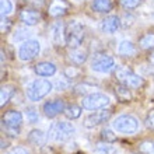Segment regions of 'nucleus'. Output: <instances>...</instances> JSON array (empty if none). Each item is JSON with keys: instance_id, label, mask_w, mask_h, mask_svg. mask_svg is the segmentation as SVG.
Wrapping results in <instances>:
<instances>
[{"instance_id": "obj_8", "label": "nucleus", "mask_w": 154, "mask_h": 154, "mask_svg": "<svg viewBox=\"0 0 154 154\" xmlns=\"http://www.w3.org/2000/svg\"><path fill=\"white\" fill-rule=\"evenodd\" d=\"M91 69L98 73H109L111 70L115 69V60L114 57L105 53H97L93 57L91 62Z\"/></svg>"}, {"instance_id": "obj_3", "label": "nucleus", "mask_w": 154, "mask_h": 154, "mask_svg": "<svg viewBox=\"0 0 154 154\" xmlns=\"http://www.w3.org/2000/svg\"><path fill=\"white\" fill-rule=\"evenodd\" d=\"M84 39V27L81 23L72 20L66 25V44L70 49H76L81 46Z\"/></svg>"}, {"instance_id": "obj_6", "label": "nucleus", "mask_w": 154, "mask_h": 154, "mask_svg": "<svg viewBox=\"0 0 154 154\" xmlns=\"http://www.w3.org/2000/svg\"><path fill=\"white\" fill-rule=\"evenodd\" d=\"M108 105H109V98H108V95H105V94H102V93L88 94L81 101V106L87 111L104 109Z\"/></svg>"}, {"instance_id": "obj_15", "label": "nucleus", "mask_w": 154, "mask_h": 154, "mask_svg": "<svg viewBox=\"0 0 154 154\" xmlns=\"http://www.w3.org/2000/svg\"><path fill=\"white\" fill-rule=\"evenodd\" d=\"M121 27V18L118 16H108L101 21V28L102 32L105 34H115Z\"/></svg>"}, {"instance_id": "obj_31", "label": "nucleus", "mask_w": 154, "mask_h": 154, "mask_svg": "<svg viewBox=\"0 0 154 154\" xmlns=\"http://www.w3.org/2000/svg\"><path fill=\"white\" fill-rule=\"evenodd\" d=\"M101 139H102V142L114 143L115 140H116V134H115L111 129H104L101 132Z\"/></svg>"}, {"instance_id": "obj_22", "label": "nucleus", "mask_w": 154, "mask_h": 154, "mask_svg": "<svg viewBox=\"0 0 154 154\" xmlns=\"http://www.w3.org/2000/svg\"><path fill=\"white\" fill-rule=\"evenodd\" d=\"M139 46L144 51L154 49V32H147L139 39Z\"/></svg>"}, {"instance_id": "obj_14", "label": "nucleus", "mask_w": 154, "mask_h": 154, "mask_svg": "<svg viewBox=\"0 0 154 154\" xmlns=\"http://www.w3.org/2000/svg\"><path fill=\"white\" fill-rule=\"evenodd\" d=\"M2 122L6 128H20L24 122V116L20 111L10 109L7 112H4V115L2 116Z\"/></svg>"}, {"instance_id": "obj_30", "label": "nucleus", "mask_w": 154, "mask_h": 154, "mask_svg": "<svg viewBox=\"0 0 154 154\" xmlns=\"http://www.w3.org/2000/svg\"><path fill=\"white\" fill-rule=\"evenodd\" d=\"M81 74V70L77 67V66H69V67H66L65 69V77H67V79H76V77H79Z\"/></svg>"}, {"instance_id": "obj_20", "label": "nucleus", "mask_w": 154, "mask_h": 154, "mask_svg": "<svg viewBox=\"0 0 154 154\" xmlns=\"http://www.w3.org/2000/svg\"><path fill=\"white\" fill-rule=\"evenodd\" d=\"M115 94H116L118 100L121 102H129L132 101V93H130L129 87H126L123 84H119L115 85Z\"/></svg>"}, {"instance_id": "obj_17", "label": "nucleus", "mask_w": 154, "mask_h": 154, "mask_svg": "<svg viewBox=\"0 0 154 154\" xmlns=\"http://www.w3.org/2000/svg\"><path fill=\"white\" fill-rule=\"evenodd\" d=\"M91 8L95 13H109L114 10V0H93Z\"/></svg>"}, {"instance_id": "obj_18", "label": "nucleus", "mask_w": 154, "mask_h": 154, "mask_svg": "<svg viewBox=\"0 0 154 154\" xmlns=\"http://www.w3.org/2000/svg\"><path fill=\"white\" fill-rule=\"evenodd\" d=\"M87 57H88V53H87L85 49L81 48V46L80 48H76V49H72L69 53V59L72 60V63H74V65H77V66L83 65V63L87 60Z\"/></svg>"}, {"instance_id": "obj_34", "label": "nucleus", "mask_w": 154, "mask_h": 154, "mask_svg": "<svg viewBox=\"0 0 154 154\" xmlns=\"http://www.w3.org/2000/svg\"><path fill=\"white\" fill-rule=\"evenodd\" d=\"M25 4H27V6H29L31 8L41 10V8L45 6V0H25Z\"/></svg>"}, {"instance_id": "obj_38", "label": "nucleus", "mask_w": 154, "mask_h": 154, "mask_svg": "<svg viewBox=\"0 0 154 154\" xmlns=\"http://www.w3.org/2000/svg\"><path fill=\"white\" fill-rule=\"evenodd\" d=\"M8 154H29V151L27 150V149H24V147H16V149H13Z\"/></svg>"}, {"instance_id": "obj_7", "label": "nucleus", "mask_w": 154, "mask_h": 154, "mask_svg": "<svg viewBox=\"0 0 154 154\" xmlns=\"http://www.w3.org/2000/svg\"><path fill=\"white\" fill-rule=\"evenodd\" d=\"M41 52V44L37 39H28L23 42L18 48V57L23 62H29L35 59Z\"/></svg>"}, {"instance_id": "obj_1", "label": "nucleus", "mask_w": 154, "mask_h": 154, "mask_svg": "<svg viewBox=\"0 0 154 154\" xmlns=\"http://www.w3.org/2000/svg\"><path fill=\"white\" fill-rule=\"evenodd\" d=\"M115 77L121 84L129 87V88H140L144 84L143 77H140L139 74H136L133 70L128 67V66H121L118 67L115 72Z\"/></svg>"}, {"instance_id": "obj_32", "label": "nucleus", "mask_w": 154, "mask_h": 154, "mask_svg": "<svg viewBox=\"0 0 154 154\" xmlns=\"http://www.w3.org/2000/svg\"><path fill=\"white\" fill-rule=\"evenodd\" d=\"M139 151L143 154H153L154 153V142H143L139 146Z\"/></svg>"}, {"instance_id": "obj_27", "label": "nucleus", "mask_w": 154, "mask_h": 154, "mask_svg": "<svg viewBox=\"0 0 154 154\" xmlns=\"http://www.w3.org/2000/svg\"><path fill=\"white\" fill-rule=\"evenodd\" d=\"M142 3H143V0H119V4H121L123 8H126V10L137 8Z\"/></svg>"}, {"instance_id": "obj_2", "label": "nucleus", "mask_w": 154, "mask_h": 154, "mask_svg": "<svg viewBox=\"0 0 154 154\" xmlns=\"http://www.w3.org/2000/svg\"><path fill=\"white\" fill-rule=\"evenodd\" d=\"M112 129L122 134H134L139 129V121L137 118H134L133 115L129 114L119 115L112 122Z\"/></svg>"}, {"instance_id": "obj_25", "label": "nucleus", "mask_w": 154, "mask_h": 154, "mask_svg": "<svg viewBox=\"0 0 154 154\" xmlns=\"http://www.w3.org/2000/svg\"><path fill=\"white\" fill-rule=\"evenodd\" d=\"M29 35H31V32L28 29L24 27H20V28H16V31L13 34V39L16 42H25V41H28Z\"/></svg>"}, {"instance_id": "obj_16", "label": "nucleus", "mask_w": 154, "mask_h": 154, "mask_svg": "<svg viewBox=\"0 0 154 154\" xmlns=\"http://www.w3.org/2000/svg\"><path fill=\"white\" fill-rule=\"evenodd\" d=\"M34 70L35 73L41 77H49V76H53L56 73V66L51 63V62H39L37 65L34 66Z\"/></svg>"}, {"instance_id": "obj_24", "label": "nucleus", "mask_w": 154, "mask_h": 154, "mask_svg": "<svg viewBox=\"0 0 154 154\" xmlns=\"http://www.w3.org/2000/svg\"><path fill=\"white\" fill-rule=\"evenodd\" d=\"M65 116L67 118V119H77V118L81 115V106L76 105V104H72V105H67L65 108Z\"/></svg>"}, {"instance_id": "obj_11", "label": "nucleus", "mask_w": 154, "mask_h": 154, "mask_svg": "<svg viewBox=\"0 0 154 154\" xmlns=\"http://www.w3.org/2000/svg\"><path fill=\"white\" fill-rule=\"evenodd\" d=\"M51 38L56 46H65L66 44V25L62 21H55L51 25Z\"/></svg>"}, {"instance_id": "obj_36", "label": "nucleus", "mask_w": 154, "mask_h": 154, "mask_svg": "<svg viewBox=\"0 0 154 154\" xmlns=\"http://www.w3.org/2000/svg\"><path fill=\"white\" fill-rule=\"evenodd\" d=\"M55 87H56V90H66L69 88V79L66 77V79H60V80H56V83H55Z\"/></svg>"}, {"instance_id": "obj_21", "label": "nucleus", "mask_w": 154, "mask_h": 154, "mask_svg": "<svg viewBox=\"0 0 154 154\" xmlns=\"http://www.w3.org/2000/svg\"><path fill=\"white\" fill-rule=\"evenodd\" d=\"M45 140H46L45 133L42 132V130H39V129L31 130L29 134H28V142L32 143V144H35V146H41V144H44Z\"/></svg>"}, {"instance_id": "obj_10", "label": "nucleus", "mask_w": 154, "mask_h": 154, "mask_svg": "<svg viewBox=\"0 0 154 154\" xmlns=\"http://www.w3.org/2000/svg\"><path fill=\"white\" fill-rule=\"evenodd\" d=\"M112 115V109H108V108H104V109H98L97 112L88 115V116L84 119V126L85 128H95V126L101 125L104 122H106Z\"/></svg>"}, {"instance_id": "obj_19", "label": "nucleus", "mask_w": 154, "mask_h": 154, "mask_svg": "<svg viewBox=\"0 0 154 154\" xmlns=\"http://www.w3.org/2000/svg\"><path fill=\"white\" fill-rule=\"evenodd\" d=\"M118 52L123 57H132L136 55L137 48H136L134 44H132L130 41H122L121 44H119V46H118Z\"/></svg>"}, {"instance_id": "obj_39", "label": "nucleus", "mask_w": 154, "mask_h": 154, "mask_svg": "<svg viewBox=\"0 0 154 154\" xmlns=\"http://www.w3.org/2000/svg\"><path fill=\"white\" fill-rule=\"evenodd\" d=\"M149 62H150L151 65L154 66V51H153V52L150 53V56H149Z\"/></svg>"}, {"instance_id": "obj_26", "label": "nucleus", "mask_w": 154, "mask_h": 154, "mask_svg": "<svg viewBox=\"0 0 154 154\" xmlns=\"http://www.w3.org/2000/svg\"><path fill=\"white\" fill-rule=\"evenodd\" d=\"M95 151H97V154H116V149L111 143L106 142L98 143L95 147Z\"/></svg>"}, {"instance_id": "obj_28", "label": "nucleus", "mask_w": 154, "mask_h": 154, "mask_svg": "<svg viewBox=\"0 0 154 154\" xmlns=\"http://www.w3.org/2000/svg\"><path fill=\"white\" fill-rule=\"evenodd\" d=\"M0 10H2V16L6 17L13 11V3L10 0H0Z\"/></svg>"}, {"instance_id": "obj_37", "label": "nucleus", "mask_w": 154, "mask_h": 154, "mask_svg": "<svg viewBox=\"0 0 154 154\" xmlns=\"http://www.w3.org/2000/svg\"><path fill=\"white\" fill-rule=\"evenodd\" d=\"M146 126L149 129H154V111L149 112V115L146 116Z\"/></svg>"}, {"instance_id": "obj_12", "label": "nucleus", "mask_w": 154, "mask_h": 154, "mask_svg": "<svg viewBox=\"0 0 154 154\" xmlns=\"http://www.w3.org/2000/svg\"><path fill=\"white\" fill-rule=\"evenodd\" d=\"M65 101L60 100V98H55V100H51V101L45 102L44 106H42V111L46 118H55L59 114L65 112Z\"/></svg>"}, {"instance_id": "obj_4", "label": "nucleus", "mask_w": 154, "mask_h": 154, "mask_svg": "<svg viewBox=\"0 0 154 154\" xmlns=\"http://www.w3.org/2000/svg\"><path fill=\"white\" fill-rule=\"evenodd\" d=\"M52 87L53 85L49 80H45V79H37V80H34L32 83L28 85L27 97H28V100H31V101L38 102L52 91Z\"/></svg>"}, {"instance_id": "obj_23", "label": "nucleus", "mask_w": 154, "mask_h": 154, "mask_svg": "<svg viewBox=\"0 0 154 154\" xmlns=\"http://www.w3.org/2000/svg\"><path fill=\"white\" fill-rule=\"evenodd\" d=\"M13 94H14V87H11V85H3L2 87V90H0V100H2L0 101V106L2 108L11 100Z\"/></svg>"}, {"instance_id": "obj_5", "label": "nucleus", "mask_w": 154, "mask_h": 154, "mask_svg": "<svg viewBox=\"0 0 154 154\" xmlns=\"http://www.w3.org/2000/svg\"><path fill=\"white\" fill-rule=\"evenodd\" d=\"M76 129L70 122H55L49 129L48 137L53 142H66L74 134Z\"/></svg>"}, {"instance_id": "obj_33", "label": "nucleus", "mask_w": 154, "mask_h": 154, "mask_svg": "<svg viewBox=\"0 0 154 154\" xmlns=\"http://www.w3.org/2000/svg\"><path fill=\"white\" fill-rule=\"evenodd\" d=\"M25 116H27V121L29 123H37L39 121V114L37 112V109H34V108H28L27 112H25Z\"/></svg>"}, {"instance_id": "obj_13", "label": "nucleus", "mask_w": 154, "mask_h": 154, "mask_svg": "<svg viewBox=\"0 0 154 154\" xmlns=\"http://www.w3.org/2000/svg\"><path fill=\"white\" fill-rule=\"evenodd\" d=\"M18 18L23 24L25 25H37L41 20H42V16H41V11L39 10H35V8H31V7H25L23 10H20L18 13Z\"/></svg>"}, {"instance_id": "obj_35", "label": "nucleus", "mask_w": 154, "mask_h": 154, "mask_svg": "<svg viewBox=\"0 0 154 154\" xmlns=\"http://www.w3.org/2000/svg\"><path fill=\"white\" fill-rule=\"evenodd\" d=\"M11 27H13V23H11V20H8L7 17H3L2 16V32H8L10 29H11Z\"/></svg>"}, {"instance_id": "obj_29", "label": "nucleus", "mask_w": 154, "mask_h": 154, "mask_svg": "<svg viewBox=\"0 0 154 154\" xmlns=\"http://www.w3.org/2000/svg\"><path fill=\"white\" fill-rule=\"evenodd\" d=\"M74 93L76 94H93V85L91 84H87V83H84V84H79L74 87Z\"/></svg>"}, {"instance_id": "obj_9", "label": "nucleus", "mask_w": 154, "mask_h": 154, "mask_svg": "<svg viewBox=\"0 0 154 154\" xmlns=\"http://www.w3.org/2000/svg\"><path fill=\"white\" fill-rule=\"evenodd\" d=\"M70 10V3L67 0H49L48 6H46V11L48 16L52 18H60L66 16Z\"/></svg>"}]
</instances>
